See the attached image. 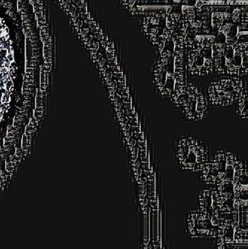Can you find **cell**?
I'll return each mask as SVG.
<instances>
[{"label": "cell", "instance_id": "cell-1", "mask_svg": "<svg viewBox=\"0 0 248 249\" xmlns=\"http://www.w3.org/2000/svg\"><path fill=\"white\" fill-rule=\"evenodd\" d=\"M246 168L242 159L232 151L219 149L200 172V178L204 184L214 187L223 183H233L234 178Z\"/></svg>", "mask_w": 248, "mask_h": 249}, {"label": "cell", "instance_id": "cell-2", "mask_svg": "<svg viewBox=\"0 0 248 249\" xmlns=\"http://www.w3.org/2000/svg\"><path fill=\"white\" fill-rule=\"evenodd\" d=\"M177 163L183 171L200 173L210 160L208 145L195 136L184 135L175 143Z\"/></svg>", "mask_w": 248, "mask_h": 249}, {"label": "cell", "instance_id": "cell-3", "mask_svg": "<svg viewBox=\"0 0 248 249\" xmlns=\"http://www.w3.org/2000/svg\"><path fill=\"white\" fill-rule=\"evenodd\" d=\"M170 99L174 106L181 110L185 118L189 121H200L208 114L209 101L207 95L192 82H186Z\"/></svg>", "mask_w": 248, "mask_h": 249}, {"label": "cell", "instance_id": "cell-4", "mask_svg": "<svg viewBox=\"0 0 248 249\" xmlns=\"http://www.w3.org/2000/svg\"><path fill=\"white\" fill-rule=\"evenodd\" d=\"M224 225L215 216L197 208L188 211L183 219L185 234L191 240H215Z\"/></svg>", "mask_w": 248, "mask_h": 249}, {"label": "cell", "instance_id": "cell-5", "mask_svg": "<svg viewBox=\"0 0 248 249\" xmlns=\"http://www.w3.org/2000/svg\"><path fill=\"white\" fill-rule=\"evenodd\" d=\"M242 78L228 77L211 82L207 88V99L214 107L235 105L244 87Z\"/></svg>", "mask_w": 248, "mask_h": 249}, {"label": "cell", "instance_id": "cell-6", "mask_svg": "<svg viewBox=\"0 0 248 249\" xmlns=\"http://www.w3.org/2000/svg\"><path fill=\"white\" fill-rule=\"evenodd\" d=\"M152 79L157 93L162 97H169L176 85L173 56L167 62H162L158 58L153 67Z\"/></svg>", "mask_w": 248, "mask_h": 249}, {"label": "cell", "instance_id": "cell-7", "mask_svg": "<svg viewBox=\"0 0 248 249\" xmlns=\"http://www.w3.org/2000/svg\"><path fill=\"white\" fill-rule=\"evenodd\" d=\"M187 69L194 78L208 76L214 71L211 47L198 50L190 49L188 52Z\"/></svg>", "mask_w": 248, "mask_h": 249}, {"label": "cell", "instance_id": "cell-8", "mask_svg": "<svg viewBox=\"0 0 248 249\" xmlns=\"http://www.w3.org/2000/svg\"><path fill=\"white\" fill-rule=\"evenodd\" d=\"M248 89L247 87L244 85L242 88V91H241L240 96H239V99L235 103V110L237 113L238 116L242 120H248Z\"/></svg>", "mask_w": 248, "mask_h": 249}, {"label": "cell", "instance_id": "cell-9", "mask_svg": "<svg viewBox=\"0 0 248 249\" xmlns=\"http://www.w3.org/2000/svg\"><path fill=\"white\" fill-rule=\"evenodd\" d=\"M202 21L200 20V19H197V20H195L193 21V22H191L189 26H190V27L195 28V29H200L201 26H202Z\"/></svg>", "mask_w": 248, "mask_h": 249}, {"label": "cell", "instance_id": "cell-10", "mask_svg": "<svg viewBox=\"0 0 248 249\" xmlns=\"http://www.w3.org/2000/svg\"><path fill=\"white\" fill-rule=\"evenodd\" d=\"M241 15H242V11L240 8H235V9L232 11V16L235 17V18H240Z\"/></svg>", "mask_w": 248, "mask_h": 249}, {"label": "cell", "instance_id": "cell-11", "mask_svg": "<svg viewBox=\"0 0 248 249\" xmlns=\"http://www.w3.org/2000/svg\"><path fill=\"white\" fill-rule=\"evenodd\" d=\"M40 76V84H45V82H46V72L44 71H41Z\"/></svg>", "mask_w": 248, "mask_h": 249}, {"label": "cell", "instance_id": "cell-12", "mask_svg": "<svg viewBox=\"0 0 248 249\" xmlns=\"http://www.w3.org/2000/svg\"><path fill=\"white\" fill-rule=\"evenodd\" d=\"M12 86H14V80H12V79L5 82V89H6L7 90H9L10 88Z\"/></svg>", "mask_w": 248, "mask_h": 249}, {"label": "cell", "instance_id": "cell-13", "mask_svg": "<svg viewBox=\"0 0 248 249\" xmlns=\"http://www.w3.org/2000/svg\"><path fill=\"white\" fill-rule=\"evenodd\" d=\"M24 80H34V74H25Z\"/></svg>", "mask_w": 248, "mask_h": 249}, {"label": "cell", "instance_id": "cell-14", "mask_svg": "<svg viewBox=\"0 0 248 249\" xmlns=\"http://www.w3.org/2000/svg\"><path fill=\"white\" fill-rule=\"evenodd\" d=\"M26 73L34 74L33 68H26Z\"/></svg>", "mask_w": 248, "mask_h": 249}]
</instances>
